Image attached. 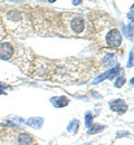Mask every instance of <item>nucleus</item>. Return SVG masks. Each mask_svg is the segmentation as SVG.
Listing matches in <instances>:
<instances>
[{
	"mask_svg": "<svg viewBox=\"0 0 134 145\" xmlns=\"http://www.w3.org/2000/svg\"><path fill=\"white\" fill-rule=\"evenodd\" d=\"M105 42L109 47H112V48L120 47L122 44V35H121L120 30L117 28L111 29L105 36Z\"/></svg>",
	"mask_w": 134,
	"mask_h": 145,
	"instance_id": "f03ea898",
	"label": "nucleus"
},
{
	"mask_svg": "<svg viewBox=\"0 0 134 145\" xmlns=\"http://www.w3.org/2000/svg\"><path fill=\"white\" fill-rule=\"evenodd\" d=\"M115 64L116 65V58L114 55L109 54L106 55L103 59V67H112V65Z\"/></svg>",
	"mask_w": 134,
	"mask_h": 145,
	"instance_id": "1a4fd4ad",
	"label": "nucleus"
},
{
	"mask_svg": "<svg viewBox=\"0 0 134 145\" xmlns=\"http://www.w3.org/2000/svg\"><path fill=\"white\" fill-rule=\"evenodd\" d=\"M0 94H3V93H2V91H0Z\"/></svg>",
	"mask_w": 134,
	"mask_h": 145,
	"instance_id": "a211bd4d",
	"label": "nucleus"
},
{
	"mask_svg": "<svg viewBox=\"0 0 134 145\" xmlns=\"http://www.w3.org/2000/svg\"><path fill=\"white\" fill-rule=\"evenodd\" d=\"M77 126H78V122H77V121H73V122H71V124L68 125L67 131H68V132H73V133H75V132L77 131Z\"/></svg>",
	"mask_w": 134,
	"mask_h": 145,
	"instance_id": "4468645a",
	"label": "nucleus"
},
{
	"mask_svg": "<svg viewBox=\"0 0 134 145\" xmlns=\"http://www.w3.org/2000/svg\"><path fill=\"white\" fill-rule=\"evenodd\" d=\"M124 83H125V78H124V77H120V78H117V79L115 80L114 85H115V87H122V86L124 85Z\"/></svg>",
	"mask_w": 134,
	"mask_h": 145,
	"instance_id": "2eb2a0df",
	"label": "nucleus"
},
{
	"mask_svg": "<svg viewBox=\"0 0 134 145\" xmlns=\"http://www.w3.org/2000/svg\"><path fill=\"white\" fill-rule=\"evenodd\" d=\"M118 72H120V67H118V66H115L114 68H112V69H110V71H107V72H103L102 75H99L98 77H96L95 79L93 80V84H98V83H101V82H103V80H105V79H107V78L112 79V78H114L115 76L118 74Z\"/></svg>",
	"mask_w": 134,
	"mask_h": 145,
	"instance_id": "39448f33",
	"label": "nucleus"
},
{
	"mask_svg": "<svg viewBox=\"0 0 134 145\" xmlns=\"http://www.w3.org/2000/svg\"><path fill=\"white\" fill-rule=\"evenodd\" d=\"M19 144L20 145H31L33 144V137L28 134H21L19 135Z\"/></svg>",
	"mask_w": 134,
	"mask_h": 145,
	"instance_id": "9d476101",
	"label": "nucleus"
},
{
	"mask_svg": "<svg viewBox=\"0 0 134 145\" xmlns=\"http://www.w3.org/2000/svg\"><path fill=\"white\" fill-rule=\"evenodd\" d=\"M42 124H44V118H41V117H33V118H29L27 121V125L28 126L36 128V129L40 128L42 126Z\"/></svg>",
	"mask_w": 134,
	"mask_h": 145,
	"instance_id": "6e6552de",
	"label": "nucleus"
},
{
	"mask_svg": "<svg viewBox=\"0 0 134 145\" xmlns=\"http://www.w3.org/2000/svg\"><path fill=\"white\" fill-rule=\"evenodd\" d=\"M2 24L12 34L25 36L30 31L31 19L19 9H8L2 11Z\"/></svg>",
	"mask_w": 134,
	"mask_h": 145,
	"instance_id": "f257e3e1",
	"label": "nucleus"
},
{
	"mask_svg": "<svg viewBox=\"0 0 134 145\" xmlns=\"http://www.w3.org/2000/svg\"><path fill=\"white\" fill-rule=\"evenodd\" d=\"M133 66V52H131L130 54V59H129V63H127V67H132Z\"/></svg>",
	"mask_w": 134,
	"mask_h": 145,
	"instance_id": "f3484780",
	"label": "nucleus"
},
{
	"mask_svg": "<svg viewBox=\"0 0 134 145\" xmlns=\"http://www.w3.org/2000/svg\"><path fill=\"white\" fill-rule=\"evenodd\" d=\"M103 129H104V126L98 125V124H95V125H93V126L88 129V133H90V134H95V133H97V132H102Z\"/></svg>",
	"mask_w": 134,
	"mask_h": 145,
	"instance_id": "f8f14e48",
	"label": "nucleus"
},
{
	"mask_svg": "<svg viewBox=\"0 0 134 145\" xmlns=\"http://www.w3.org/2000/svg\"><path fill=\"white\" fill-rule=\"evenodd\" d=\"M15 53L14 46L10 42H1L0 44V59L9 60Z\"/></svg>",
	"mask_w": 134,
	"mask_h": 145,
	"instance_id": "20e7f679",
	"label": "nucleus"
},
{
	"mask_svg": "<svg viewBox=\"0 0 134 145\" xmlns=\"http://www.w3.org/2000/svg\"><path fill=\"white\" fill-rule=\"evenodd\" d=\"M132 29H133V24L131 22V25H129V26H123V33L125 34V36L127 37V38H132Z\"/></svg>",
	"mask_w": 134,
	"mask_h": 145,
	"instance_id": "9b49d317",
	"label": "nucleus"
},
{
	"mask_svg": "<svg viewBox=\"0 0 134 145\" xmlns=\"http://www.w3.org/2000/svg\"><path fill=\"white\" fill-rule=\"evenodd\" d=\"M50 101H52V103L54 104V106H56V107H64V106L68 105V103H69V99H68L67 97H65V96L53 97Z\"/></svg>",
	"mask_w": 134,
	"mask_h": 145,
	"instance_id": "0eeeda50",
	"label": "nucleus"
},
{
	"mask_svg": "<svg viewBox=\"0 0 134 145\" xmlns=\"http://www.w3.org/2000/svg\"><path fill=\"white\" fill-rule=\"evenodd\" d=\"M85 19L82 16H74L68 20V28L74 34H82L85 29Z\"/></svg>",
	"mask_w": 134,
	"mask_h": 145,
	"instance_id": "7ed1b4c3",
	"label": "nucleus"
},
{
	"mask_svg": "<svg viewBox=\"0 0 134 145\" xmlns=\"http://www.w3.org/2000/svg\"><path fill=\"white\" fill-rule=\"evenodd\" d=\"M92 120H93L92 114L91 113H87L86 116H85V126L87 127V128H90V127L92 126V122H93Z\"/></svg>",
	"mask_w": 134,
	"mask_h": 145,
	"instance_id": "ddd939ff",
	"label": "nucleus"
},
{
	"mask_svg": "<svg viewBox=\"0 0 134 145\" xmlns=\"http://www.w3.org/2000/svg\"><path fill=\"white\" fill-rule=\"evenodd\" d=\"M110 107L116 113H125L127 110V105L123 99H114L110 102Z\"/></svg>",
	"mask_w": 134,
	"mask_h": 145,
	"instance_id": "423d86ee",
	"label": "nucleus"
},
{
	"mask_svg": "<svg viewBox=\"0 0 134 145\" xmlns=\"http://www.w3.org/2000/svg\"><path fill=\"white\" fill-rule=\"evenodd\" d=\"M6 35V31H5V26H3V24H2V20L0 19V41H1V39L3 38V36Z\"/></svg>",
	"mask_w": 134,
	"mask_h": 145,
	"instance_id": "dca6fc26",
	"label": "nucleus"
}]
</instances>
